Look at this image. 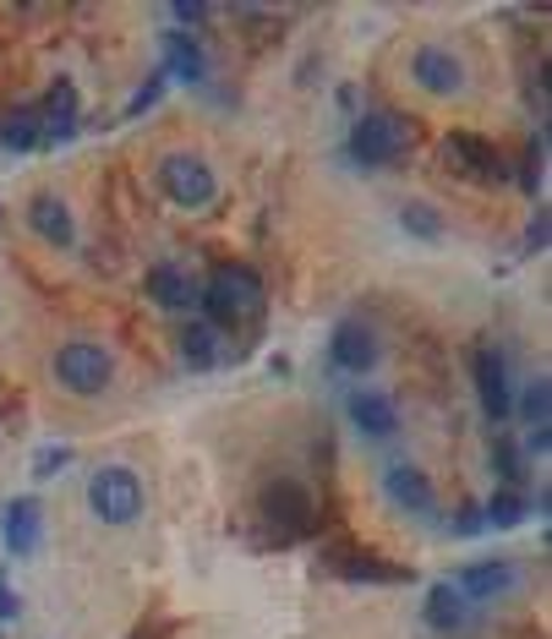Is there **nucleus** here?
I'll list each match as a JSON object with an SVG mask.
<instances>
[{
	"instance_id": "nucleus-2",
	"label": "nucleus",
	"mask_w": 552,
	"mask_h": 639,
	"mask_svg": "<svg viewBox=\"0 0 552 639\" xmlns=\"http://www.w3.org/2000/svg\"><path fill=\"white\" fill-rule=\"evenodd\" d=\"M88 509H93V519H104V525H116V530L138 525L142 509H148L142 476L132 465H99V470L88 476Z\"/></svg>"
},
{
	"instance_id": "nucleus-31",
	"label": "nucleus",
	"mask_w": 552,
	"mask_h": 639,
	"mask_svg": "<svg viewBox=\"0 0 552 639\" xmlns=\"http://www.w3.org/2000/svg\"><path fill=\"white\" fill-rule=\"evenodd\" d=\"M17 607H22V601H17V596H11V590H0V618H11V612H17Z\"/></svg>"
},
{
	"instance_id": "nucleus-1",
	"label": "nucleus",
	"mask_w": 552,
	"mask_h": 639,
	"mask_svg": "<svg viewBox=\"0 0 552 639\" xmlns=\"http://www.w3.org/2000/svg\"><path fill=\"white\" fill-rule=\"evenodd\" d=\"M50 378L67 393H77V399H99L104 388L116 383V356L99 339H67L50 356Z\"/></svg>"
},
{
	"instance_id": "nucleus-17",
	"label": "nucleus",
	"mask_w": 552,
	"mask_h": 639,
	"mask_svg": "<svg viewBox=\"0 0 552 639\" xmlns=\"http://www.w3.org/2000/svg\"><path fill=\"white\" fill-rule=\"evenodd\" d=\"M39 121H44V137H71V127H77V88H71V82H56V88H50Z\"/></svg>"
},
{
	"instance_id": "nucleus-6",
	"label": "nucleus",
	"mask_w": 552,
	"mask_h": 639,
	"mask_svg": "<svg viewBox=\"0 0 552 639\" xmlns=\"http://www.w3.org/2000/svg\"><path fill=\"white\" fill-rule=\"evenodd\" d=\"M258 509H263V519L274 525L279 541H295V536L312 530V492H307L295 476H274V481L263 487Z\"/></svg>"
},
{
	"instance_id": "nucleus-18",
	"label": "nucleus",
	"mask_w": 552,
	"mask_h": 639,
	"mask_svg": "<svg viewBox=\"0 0 552 639\" xmlns=\"http://www.w3.org/2000/svg\"><path fill=\"white\" fill-rule=\"evenodd\" d=\"M426 623L443 629V635L460 629V623H465V596H460L454 585H432V590H426Z\"/></svg>"
},
{
	"instance_id": "nucleus-19",
	"label": "nucleus",
	"mask_w": 552,
	"mask_h": 639,
	"mask_svg": "<svg viewBox=\"0 0 552 639\" xmlns=\"http://www.w3.org/2000/svg\"><path fill=\"white\" fill-rule=\"evenodd\" d=\"M6 541H11V552H33L39 547V503L33 498L6 509Z\"/></svg>"
},
{
	"instance_id": "nucleus-15",
	"label": "nucleus",
	"mask_w": 552,
	"mask_h": 639,
	"mask_svg": "<svg viewBox=\"0 0 552 639\" xmlns=\"http://www.w3.org/2000/svg\"><path fill=\"white\" fill-rule=\"evenodd\" d=\"M383 487H389V498H394L405 513H432L438 509V492H432L426 470H415V465H394V470L383 476Z\"/></svg>"
},
{
	"instance_id": "nucleus-25",
	"label": "nucleus",
	"mask_w": 552,
	"mask_h": 639,
	"mask_svg": "<svg viewBox=\"0 0 552 639\" xmlns=\"http://www.w3.org/2000/svg\"><path fill=\"white\" fill-rule=\"evenodd\" d=\"M520 410H525V421H531V432H548V378H536V383L525 388V399H520Z\"/></svg>"
},
{
	"instance_id": "nucleus-11",
	"label": "nucleus",
	"mask_w": 552,
	"mask_h": 639,
	"mask_svg": "<svg viewBox=\"0 0 552 639\" xmlns=\"http://www.w3.org/2000/svg\"><path fill=\"white\" fill-rule=\"evenodd\" d=\"M323 563L334 569V575L345 579H378V585H394V579H411V569H389L378 552H367V547H355V541H329V552H323Z\"/></svg>"
},
{
	"instance_id": "nucleus-29",
	"label": "nucleus",
	"mask_w": 552,
	"mask_h": 639,
	"mask_svg": "<svg viewBox=\"0 0 552 639\" xmlns=\"http://www.w3.org/2000/svg\"><path fill=\"white\" fill-rule=\"evenodd\" d=\"M482 525H486L482 513H476V509H465V513H460V525H454V530H460V536H476Z\"/></svg>"
},
{
	"instance_id": "nucleus-30",
	"label": "nucleus",
	"mask_w": 552,
	"mask_h": 639,
	"mask_svg": "<svg viewBox=\"0 0 552 639\" xmlns=\"http://www.w3.org/2000/svg\"><path fill=\"white\" fill-rule=\"evenodd\" d=\"M208 11L203 6H175V22H203Z\"/></svg>"
},
{
	"instance_id": "nucleus-32",
	"label": "nucleus",
	"mask_w": 552,
	"mask_h": 639,
	"mask_svg": "<svg viewBox=\"0 0 552 639\" xmlns=\"http://www.w3.org/2000/svg\"><path fill=\"white\" fill-rule=\"evenodd\" d=\"M170 629H175V623H153V629H142L138 639H164V635H170Z\"/></svg>"
},
{
	"instance_id": "nucleus-14",
	"label": "nucleus",
	"mask_w": 552,
	"mask_h": 639,
	"mask_svg": "<svg viewBox=\"0 0 552 639\" xmlns=\"http://www.w3.org/2000/svg\"><path fill=\"white\" fill-rule=\"evenodd\" d=\"M28 224H33L50 247H71V241H77V219H71V208L56 192H39L28 202Z\"/></svg>"
},
{
	"instance_id": "nucleus-24",
	"label": "nucleus",
	"mask_w": 552,
	"mask_h": 639,
	"mask_svg": "<svg viewBox=\"0 0 552 639\" xmlns=\"http://www.w3.org/2000/svg\"><path fill=\"white\" fill-rule=\"evenodd\" d=\"M520 519H525V498H520L514 487L492 492V503H486V525H520Z\"/></svg>"
},
{
	"instance_id": "nucleus-10",
	"label": "nucleus",
	"mask_w": 552,
	"mask_h": 639,
	"mask_svg": "<svg viewBox=\"0 0 552 639\" xmlns=\"http://www.w3.org/2000/svg\"><path fill=\"white\" fill-rule=\"evenodd\" d=\"M449 164L465 170L471 181H503V176H509L503 153L486 142L482 131H454V137H449Z\"/></svg>"
},
{
	"instance_id": "nucleus-23",
	"label": "nucleus",
	"mask_w": 552,
	"mask_h": 639,
	"mask_svg": "<svg viewBox=\"0 0 552 639\" xmlns=\"http://www.w3.org/2000/svg\"><path fill=\"white\" fill-rule=\"evenodd\" d=\"M400 219H405V230H415L421 241H438V236H443V219H438V208H426V202H405Z\"/></svg>"
},
{
	"instance_id": "nucleus-5",
	"label": "nucleus",
	"mask_w": 552,
	"mask_h": 639,
	"mask_svg": "<svg viewBox=\"0 0 552 639\" xmlns=\"http://www.w3.org/2000/svg\"><path fill=\"white\" fill-rule=\"evenodd\" d=\"M411 82L421 88V93H432V99H460L465 82H471V71H465V61H460L454 44L426 39V44H415L411 50Z\"/></svg>"
},
{
	"instance_id": "nucleus-20",
	"label": "nucleus",
	"mask_w": 552,
	"mask_h": 639,
	"mask_svg": "<svg viewBox=\"0 0 552 639\" xmlns=\"http://www.w3.org/2000/svg\"><path fill=\"white\" fill-rule=\"evenodd\" d=\"M170 71L181 77V82H203V44L192 39V33H170Z\"/></svg>"
},
{
	"instance_id": "nucleus-22",
	"label": "nucleus",
	"mask_w": 552,
	"mask_h": 639,
	"mask_svg": "<svg viewBox=\"0 0 552 639\" xmlns=\"http://www.w3.org/2000/svg\"><path fill=\"white\" fill-rule=\"evenodd\" d=\"M181 356H187V367H213V361H219V350H213V328H208V322H198V328L181 333Z\"/></svg>"
},
{
	"instance_id": "nucleus-16",
	"label": "nucleus",
	"mask_w": 552,
	"mask_h": 639,
	"mask_svg": "<svg viewBox=\"0 0 552 639\" xmlns=\"http://www.w3.org/2000/svg\"><path fill=\"white\" fill-rule=\"evenodd\" d=\"M509 585H514V569H509V563H465L460 579H454V590H460V596H476V601L503 596Z\"/></svg>"
},
{
	"instance_id": "nucleus-8",
	"label": "nucleus",
	"mask_w": 552,
	"mask_h": 639,
	"mask_svg": "<svg viewBox=\"0 0 552 639\" xmlns=\"http://www.w3.org/2000/svg\"><path fill=\"white\" fill-rule=\"evenodd\" d=\"M329 361L350 372V378H367L372 367H378V333L367 328V322H340L334 333H329Z\"/></svg>"
},
{
	"instance_id": "nucleus-3",
	"label": "nucleus",
	"mask_w": 552,
	"mask_h": 639,
	"mask_svg": "<svg viewBox=\"0 0 552 639\" xmlns=\"http://www.w3.org/2000/svg\"><path fill=\"white\" fill-rule=\"evenodd\" d=\"M198 301H203V312H208V328H235L241 318H252V312L263 307V284H258L252 268L224 262V268L208 279V290Z\"/></svg>"
},
{
	"instance_id": "nucleus-26",
	"label": "nucleus",
	"mask_w": 552,
	"mask_h": 639,
	"mask_svg": "<svg viewBox=\"0 0 552 639\" xmlns=\"http://www.w3.org/2000/svg\"><path fill=\"white\" fill-rule=\"evenodd\" d=\"M492 470L503 476V487L520 481V448H514V438H503V432H498V443H492Z\"/></svg>"
},
{
	"instance_id": "nucleus-12",
	"label": "nucleus",
	"mask_w": 552,
	"mask_h": 639,
	"mask_svg": "<svg viewBox=\"0 0 552 639\" xmlns=\"http://www.w3.org/2000/svg\"><path fill=\"white\" fill-rule=\"evenodd\" d=\"M350 421H355V432L361 438H394L400 432V405L383 393V388H355L350 393Z\"/></svg>"
},
{
	"instance_id": "nucleus-4",
	"label": "nucleus",
	"mask_w": 552,
	"mask_h": 639,
	"mask_svg": "<svg viewBox=\"0 0 552 639\" xmlns=\"http://www.w3.org/2000/svg\"><path fill=\"white\" fill-rule=\"evenodd\" d=\"M153 176H159V187H164V197L175 208H192V213L219 197V176L208 170V159H198V153H164Z\"/></svg>"
},
{
	"instance_id": "nucleus-27",
	"label": "nucleus",
	"mask_w": 552,
	"mask_h": 639,
	"mask_svg": "<svg viewBox=\"0 0 552 639\" xmlns=\"http://www.w3.org/2000/svg\"><path fill=\"white\" fill-rule=\"evenodd\" d=\"M67 459H71L67 448H44V453H39V465H33V476H39V481H50V476H56Z\"/></svg>"
},
{
	"instance_id": "nucleus-28",
	"label": "nucleus",
	"mask_w": 552,
	"mask_h": 639,
	"mask_svg": "<svg viewBox=\"0 0 552 639\" xmlns=\"http://www.w3.org/2000/svg\"><path fill=\"white\" fill-rule=\"evenodd\" d=\"M159 93H164V71H159V77H148V88H142L138 99H132V104H127V116H142V110H148V104H153V99H159Z\"/></svg>"
},
{
	"instance_id": "nucleus-13",
	"label": "nucleus",
	"mask_w": 552,
	"mask_h": 639,
	"mask_svg": "<svg viewBox=\"0 0 552 639\" xmlns=\"http://www.w3.org/2000/svg\"><path fill=\"white\" fill-rule=\"evenodd\" d=\"M142 290H148V301L164 307V312H187V307H198V296H203L175 262H153L148 279H142Z\"/></svg>"
},
{
	"instance_id": "nucleus-9",
	"label": "nucleus",
	"mask_w": 552,
	"mask_h": 639,
	"mask_svg": "<svg viewBox=\"0 0 552 639\" xmlns=\"http://www.w3.org/2000/svg\"><path fill=\"white\" fill-rule=\"evenodd\" d=\"M471 372H476V399H482L486 421L498 427V421H509V410H514V393H509V367H503V356L482 345L476 350V361H471Z\"/></svg>"
},
{
	"instance_id": "nucleus-21",
	"label": "nucleus",
	"mask_w": 552,
	"mask_h": 639,
	"mask_svg": "<svg viewBox=\"0 0 552 639\" xmlns=\"http://www.w3.org/2000/svg\"><path fill=\"white\" fill-rule=\"evenodd\" d=\"M44 121H39V110H17V116H6V121H0V142H6V148H33V142H39V137H44Z\"/></svg>"
},
{
	"instance_id": "nucleus-7",
	"label": "nucleus",
	"mask_w": 552,
	"mask_h": 639,
	"mask_svg": "<svg viewBox=\"0 0 552 639\" xmlns=\"http://www.w3.org/2000/svg\"><path fill=\"white\" fill-rule=\"evenodd\" d=\"M405 148H411V127H405L400 116H361V121L350 127V153H355L367 170L394 164Z\"/></svg>"
}]
</instances>
